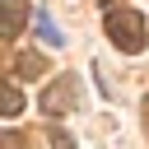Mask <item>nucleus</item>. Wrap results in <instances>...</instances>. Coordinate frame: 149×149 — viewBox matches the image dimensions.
<instances>
[{"label":"nucleus","instance_id":"nucleus-1","mask_svg":"<svg viewBox=\"0 0 149 149\" xmlns=\"http://www.w3.org/2000/svg\"><path fill=\"white\" fill-rule=\"evenodd\" d=\"M107 37H112L121 51H140V47H144V14H135V9H112V14H107Z\"/></svg>","mask_w":149,"mask_h":149},{"label":"nucleus","instance_id":"nucleus-2","mask_svg":"<svg viewBox=\"0 0 149 149\" xmlns=\"http://www.w3.org/2000/svg\"><path fill=\"white\" fill-rule=\"evenodd\" d=\"M28 23V5L23 0H0V37H19Z\"/></svg>","mask_w":149,"mask_h":149},{"label":"nucleus","instance_id":"nucleus-3","mask_svg":"<svg viewBox=\"0 0 149 149\" xmlns=\"http://www.w3.org/2000/svg\"><path fill=\"white\" fill-rule=\"evenodd\" d=\"M70 102H74V79H56L42 93V112H51V116H61V107H70Z\"/></svg>","mask_w":149,"mask_h":149},{"label":"nucleus","instance_id":"nucleus-4","mask_svg":"<svg viewBox=\"0 0 149 149\" xmlns=\"http://www.w3.org/2000/svg\"><path fill=\"white\" fill-rule=\"evenodd\" d=\"M23 112V93L14 84H0V116H19Z\"/></svg>","mask_w":149,"mask_h":149},{"label":"nucleus","instance_id":"nucleus-5","mask_svg":"<svg viewBox=\"0 0 149 149\" xmlns=\"http://www.w3.org/2000/svg\"><path fill=\"white\" fill-rule=\"evenodd\" d=\"M37 33H42V42L47 47H61L65 37H61V28H56V19L47 14V9H37Z\"/></svg>","mask_w":149,"mask_h":149},{"label":"nucleus","instance_id":"nucleus-6","mask_svg":"<svg viewBox=\"0 0 149 149\" xmlns=\"http://www.w3.org/2000/svg\"><path fill=\"white\" fill-rule=\"evenodd\" d=\"M19 70H23V79H37V74H47V61L28 51V56H19Z\"/></svg>","mask_w":149,"mask_h":149},{"label":"nucleus","instance_id":"nucleus-7","mask_svg":"<svg viewBox=\"0 0 149 149\" xmlns=\"http://www.w3.org/2000/svg\"><path fill=\"white\" fill-rule=\"evenodd\" d=\"M144 112H149V102H144Z\"/></svg>","mask_w":149,"mask_h":149}]
</instances>
